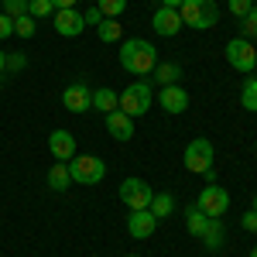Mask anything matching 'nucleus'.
I'll return each instance as SVG.
<instances>
[{
	"label": "nucleus",
	"mask_w": 257,
	"mask_h": 257,
	"mask_svg": "<svg viewBox=\"0 0 257 257\" xmlns=\"http://www.w3.org/2000/svg\"><path fill=\"white\" fill-rule=\"evenodd\" d=\"M120 65H123L131 76H148V72L158 65V48L148 38H127L120 45Z\"/></svg>",
	"instance_id": "nucleus-1"
},
{
	"label": "nucleus",
	"mask_w": 257,
	"mask_h": 257,
	"mask_svg": "<svg viewBox=\"0 0 257 257\" xmlns=\"http://www.w3.org/2000/svg\"><path fill=\"white\" fill-rule=\"evenodd\" d=\"M178 14H182V24H185V28H192V31H209L219 21V7H216V0H185V4L178 7Z\"/></svg>",
	"instance_id": "nucleus-2"
},
{
	"label": "nucleus",
	"mask_w": 257,
	"mask_h": 257,
	"mask_svg": "<svg viewBox=\"0 0 257 257\" xmlns=\"http://www.w3.org/2000/svg\"><path fill=\"white\" fill-rule=\"evenodd\" d=\"M69 165V175H72V185H99L106 178V165L96 155H76V158L65 161Z\"/></svg>",
	"instance_id": "nucleus-3"
},
{
	"label": "nucleus",
	"mask_w": 257,
	"mask_h": 257,
	"mask_svg": "<svg viewBox=\"0 0 257 257\" xmlns=\"http://www.w3.org/2000/svg\"><path fill=\"white\" fill-rule=\"evenodd\" d=\"M151 103H155V93H151V86L138 79V82H131V86L120 93V106H117V110H123L127 117L138 120V117H144V113L151 110Z\"/></svg>",
	"instance_id": "nucleus-4"
},
{
	"label": "nucleus",
	"mask_w": 257,
	"mask_h": 257,
	"mask_svg": "<svg viewBox=\"0 0 257 257\" xmlns=\"http://www.w3.org/2000/svg\"><path fill=\"white\" fill-rule=\"evenodd\" d=\"M213 141L209 138H192L185 144V155H182V165H185V172H192V175H202V172H209L213 168Z\"/></svg>",
	"instance_id": "nucleus-5"
},
{
	"label": "nucleus",
	"mask_w": 257,
	"mask_h": 257,
	"mask_svg": "<svg viewBox=\"0 0 257 257\" xmlns=\"http://www.w3.org/2000/svg\"><path fill=\"white\" fill-rule=\"evenodd\" d=\"M196 206L206 213L209 219H223V213L230 209V192L223 189V185H206L202 192H199V199H196Z\"/></svg>",
	"instance_id": "nucleus-6"
},
{
	"label": "nucleus",
	"mask_w": 257,
	"mask_h": 257,
	"mask_svg": "<svg viewBox=\"0 0 257 257\" xmlns=\"http://www.w3.org/2000/svg\"><path fill=\"white\" fill-rule=\"evenodd\" d=\"M151 196H155V189L144 178H123L120 182V202L127 209H148L151 206Z\"/></svg>",
	"instance_id": "nucleus-7"
},
{
	"label": "nucleus",
	"mask_w": 257,
	"mask_h": 257,
	"mask_svg": "<svg viewBox=\"0 0 257 257\" xmlns=\"http://www.w3.org/2000/svg\"><path fill=\"white\" fill-rule=\"evenodd\" d=\"M226 62L237 69V72H254V65H257V48L250 45L247 38H233V41H226Z\"/></svg>",
	"instance_id": "nucleus-8"
},
{
	"label": "nucleus",
	"mask_w": 257,
	"mask_h": 257,
	"mask_svg": "<svg viewBox=\"0 0 257 257\" xmlns=\"http://www.w3.org/2000/svg\"><path fill=\"white\" fill-rule=\"evenodd\" d=\"M62 106L69 113H89L93 110V89L86 82H69L62 89Z\"/></svg>",
	"instance_id": "nucleus-9"
},
{
	"label": "nucleus",
	"mask_w": 257,
	"mask_h": 257,
	"mask_svg": "<svg viewBox=\"0 0 257 257\" xmlns=\"http://www.w3.org/2000/svg\"><path fill=\"white\" fill-rule=\"evenodd\" d=\"M151 28H155V35H161V38H175L185 24H182V14H178L175 7H158L155 18H151Z\"/></svg>",
	"instance_id": "nucleus-10"
},
{
	"label": "nucleus",
	"mask_w": 257,
	"mask_h": 257,
	"mask_svg": "<svg viewBox=\"0 0 257 257\" xmlns=\"http://www.w3.org/2000/svg\"><path fill=\"white\" fill-rule=\"evenodd\" d=\"M155 230H158V219H155L151 209H131V216H127V233L134 240H148Z\"/></svg>",
	"instance_id": "nucleus-11"
},
{
	"label": "nucleus",
	"mask_w": 257,
	"mask_h": 257,
	"mask_svg": "<svg viewBox=\"0 0 257 257\" xmlns=\"http://www.w3.org/2000/svg\"><path fill=\"white\" fill-rule=\"evenodd\" d=\"M155 103H158L165 113H185V110H189V93H185L178 82L175 86H161V93H158Z\"/></svg>",
	"instance_id": "nucleus-12"
},
{
	"label": "nucleus",
	"mask_w": 257,
	"mask_h": 257,
	"mask_svg": "<svg viewBox=\"0 0 257 257\" xmlns=\"http://www.w3.org/2000/svg\"><path fill=\"white\" fill-rule=\"evenodd\" d=\"M55 31H59L62 38H76L86 31V21L76 7H69V11H55Z\"/></svg>",
	"instance_id": "nucleus-13"
},
{
	"label": "nucleus",
	"mask_w": 257,
	"mask_h": 257,
	"mask_svg": "<svg viewBox=\"0 0 257 257\" xmlns=\"http://www.w3.org/2000/svg\"><path fill=\"white\" fill-rule=\"evenodd\" d=\"M48 151H52L55 161L76 158V138H72L69 131H52V134H48Z\"/></svg>",
	"instance_id": "nucleus-14"
},
{
	"label": "nucleus",
	"mask_w": 257,
	"mask_h": 257,
	"mask_svg": "<svg viewBox=\"0 0 257 257\" xmlns=\"http://www.w3.org/2000/svg\"><path fill=\"white\" fill-rule=\"evenodd\" d=\"M106 131L113 141H131L134 138V117H127L123 110H110L106 113Z\"/></svg>",
	"instance_id": "nucleus-15"
},
{
	"label": "nucleus",
	"mask_w": 257,
	"mask_h": 257,
	"mask_svg": "<svg viewBox=\"0 0 257 257\" xmlns=\"http://www.w3.org/2000/svg\"><path fill=\"white\" fill-rule=\"evenodd\" d=\"M199 240H202V247H206V250H213V254L223 250V243H226V226H223V219H209Z\"/></svg>",
	"instance_id": "nucleus-16"
},
{
	"label": "nucleus",
	"mask_w": 257,
	"mask_h": 257,
	"mask_svg": "<svg viewBox=\"0 0 257 257\" xmlns=\"http://www.w3.org/2000/svg\"><path fill=\"white\" fill-rule=\"evenodd\" d=\"M120 106V93L117 89H110V86H103V89H93V110H99L103 117L110 113V110H117Z\"/></svg>",
	"instance_id": "nucleus-17"
},
{
	"label": "nucleus",
	"mask_w": 257,
	"mask_h": 257,
	"mask_svg": "<svg viewBox=\"0 0 257 257\" xmlns=\"http://www.w3.org/2000/svg\"><path fill=\"white\" fill-rule=\"evenodd\" d=\"M151 72H155L151 79L158 82V86H175V82L182 79V65H178V62H158Z\"/></svg>",
	"instance_id": "nucleus-18"
},
{
	"label": "nucleus",
	"mask_w": 257,
	"mask_h": 257,
	"mask_svg": "<svg viewBox=\"0 0 257 257\" xmlns=\"http://www.w3.org/2000/svg\"><path fill=\"white\" fill-rule=\"evenodd\" d=\"M69 185H72L69 165H65V161H55V165L48 168V189H52V192H65Z\"/></svg>",
	"instance_id": "nucleus-19"
},
{
	"label": "nucleus",
	"mask_w": 257,
	"mask_h": 257,
	"mask_svg": "<svg viewBox=\"0 0 257 257\" xmlns=\"http://www.w3.org/2000/svg\"><path fill=\"white\" fill-rule=\"evenodd\" d=\"M148 209L155 213V219H168L172 213H175V196H172V192H155Z\"/></svg>",
	"instance_id": "nucleus-20"
},
{
	"label": "nucleus",
	"mask_w": 257,
	"mask_h": 257,
	"mask_svg": "<svg viewBox=\"0 0 257 257\" xmlns=\"http://www.w3.org/2000/svg\"><path fill=\"white\" fill-rule=\"evenodd\" d=\"M96 35H99L103 45H113V41L123 38V28H120L117 18H103V21H99V28H96Z\"/></svg>",
	"instance_id": "nucleus-21"
},
{
	"label": "nucleus",
	"mask_w": 257,
	"mask_h": 257,
	"mask_svg": "<svg viewBox=\"0 0 257 257\" xmlns=\"http://www.w3.org/2000/svg\"><path fill=\"white\" fill-rule=\"evenodd\" d=\"M206 223H209V216H206L199 206H189V209H185V230H189L192 237H202Z\"/></svg>",
	"instance_id": "nucleus-22"
},
{
	"label": "nucleus",
	"mask_w": 257,
	"mask_h": 257,
	"mask_svg": "<svg viewBox=\"0 0 257 257\" xmlns=\"http://www.w3.org/2000/svg\"><path fill=\"white\" fill-rule=\"evenodd\" d=\"M35 31H38V21L31 18V14H21V18H14V35H18V38L28 41Z\"/></svg>",
	"instance_id": "nucleus-23"
},
{
	"label": "nucleus",
	"mask_w": 257,
	"mask_h": 257,
	"mask_svg": "<svg viewBox=\"0 0 257 257\" xmlns=\"http://www.w3.org/2000/svg\"><path fill=\"white\" fill-rule=\"evenodd\" d=\"M240 103H243L250 113H257V76L243 82V89H240Z\"/></svg>",
	"instance_id": "nucleus-24"
},
{
	"label": "nucleus",
	"mask_w": 257,
	"mask_h": 257,
	"mask_svg": "<svg viewBox=\"0 0 257 257\" xmlns=\"http://www.w3.org/2000/svg\"><path fill=\"white\" fill-rule=\"evenodd\" d=\"M28 14L38 21V18H52L55 14V7H52V0H28Z\"/></svg>",
	"instance_id": "nucleus-25"
},
{
	"label": "nucleus",
	"mask_w": 257,
	"mask_h": 257,
	"mask_svg": "<svg viewBox=\"0 0 257 257\" xmlns=\"http://www.w3.org/2000/svg\"><path fill=\"white\" fill-rule=\"evenodd\" d=\"M96 7L103 11V18H120L127 11V0H96Z\"/></svg>",
	"instance_id": "nucleus-26"
},
{
	"label": "nucleus",
	"mask_w": 257,
	"mask_h": 257,
	"mask_svg": "<svg viewBox=\"0 0 257 257\" xmlns=\"http://www.w3.org/2000/svg\"><path fill=\"white\" fill-rule=\"evenodd\" d=\"M237 24H240V38L254 41V35H257V7L250 11V14H247V18H240Z\"/></svg>",
	"instance_id": "nucleus-27"
},
{
	"label": "nucleus",
	"mask_w": 257,
	"mask_h": 257,
	"mask_svg": "<svg viewBox=\"0 0 257 257\" xmlns=\"http://www.w3.org/2000/svg\"><path fill=\"white\" fill-rule=\"evenodd\" d=\"M0 7H4L7 18H21V14H28V0H0Z\"/></svg>",
	"instance_id": "nucleus-28"
},
{
	"label": "nucleus",
	"mask_w": 257,
	"mask_h": 257,
	"mask_svg": "<svg viewBox=\"0 0 257 257\" xmlns=\"http://www.w3.org/2000/svg\"><path fill=\"white\" fill-rule=\"evenodd\" d=\"M257 4L254 0H230V14H233V18H247V14H250V11H254Z\"/></svg>",
	"instance_id": "nucleus-29"
},
{
	"label": "nucleus",
	"mask_w": 257,
	"mask_h": 257,
	"mask_svg": "<svg viewBox=\"0 0 257 257\" xmlns=\"http://www.w3.org/2000/svg\"><path fill=\"white\" fill-rule=\"evenodd\" d=\"M82 21H86V28H99V21H103V11H99L96 4H93L89 11H82Z\"/></svg>",
	"instance_id": "nucleus-30"
},
{
	"label": "nucleus",
	"mask_w": 257,
	"mask_h": 257,
	"mask_svg": "<svg viewBox=\"0 0 257 257\" xmlns=\"http://www.w3.org/2000/svg\"><path fill=\"white\" fill-rule=\"evenodd\" d=\"M28 65V59H24V52H14V55H7V72H21Z\"/></svg>",
	"instance_id": "nucleus-31"
},
{
	"label": "nucleus",
	"mask_w": 257,
	"mask_h": 257,
	"mask_svg": "<svg viewBox=\"0 0 257 257\" xmlns=\"http://www.w3.org/2000/svg\"><path fill=\"white\" fill-rule=\"evenodd\" d=\"M11 35H14V18H7V14L0 11V41L11 38Z\"/></svg>",
	"instance_id": "nucleus-32"
},
{
	"label": "nucleus",
	"mask_w": 257,
	"mask_h": 257,
	"mask_svg": "<svg viewBox=\"0 0 257 257\" xmlns=\"http://www.w3.org/2000/svg\"><path fill=\"white\" fill-rule=\"evenodd\" d=\"M240 223H243V230H247V233H257V209L243 213V219H240Z\"/></svg>",
	"instance_id": "nucleus-33"
},
{
	"label": "nucleus",
	"mask_w": 257,
	"mask_h": 257,
	"mask_svg": "<svg viewBox=\"0 0 257 257\" xmlns=\"http://www.w3.org/2000/svg\"><path fill=\"white\" fill-rule=\"evenodd\" d=\"M76 4H79V0H52L55 11H69V7H76Z\"/></svg>",
	"instance_id": "nucleus-34"
},
{
	"label": "nucleus",
	"mask_w": 257,
	"mask_h": 257,
	"mask_svg": "<svg viewBox=\"0 0 257 257\" xmlns=\"http://www.w3.org/2000/svg\"><path fill=\"white\" fill-rule=\"evenodd\" d=\"M4 72H7V52L0 48V76H4Z\"/></svg>",
	"instance_id": "nucleus-35"
},
{
	"label": "nucleus",
	"mask_w": 257,
	"mask_h": 257,
	"mask_svg": "<svg viewBox=\"0 0 257 257\" xmlns=\"http://www.w3.org/2000/svg\"><path fill=\"white\" fill-rule=\"evenodd\" d=\"M182 4H185V0H161V7H175V11L182 7Z\"/></svg>",
	"instance_id": "nucleus-36"
},
{
	"label": "nucleus",
	"mask_w": 257,
	"mask_h": 257,
	"mask_svg": "<svg viewBox=\"0 0 257 257\" xmlns=\"http://www.w3.org/2000/svg\"><path fill=\"white\" fill-rule=\"evenodd\" d=\"M250 257H257V247H254V250H250Z\"/></svg>",
	"instance_id": "nucleus-37"
},
{
	"label": "nucleus",
	"mask_w": 257,
	"mask_h": 257,
	"mask_svg": "<svg viewBox=\"0 0 257 257\" xmlns=\"http://www.w3.org/2000/svg\"><path fill=\"white\" fill-rule=\"evenodd\" d=\"M254 209H257V196H254Z\"/></svg>",
	"instance_id": "nucleus-38"
},
{
	"label": "nucleus",
	"mask_w": 257,
	"mask_h": 257,
	"mask_svg": "<svg viewBox=\"0 0 257 257\" xmlns=\"http://www.w3.org/2000/svg\"><path fill=\"white\" fill-rule=\"evenodd\" d=\"M127 257H141V254H127Z\"/></svg>",
	"instance_id": "nucleus-39"
},
{
	"label": "nucleus",
	"mask_w": 257,
	"mask_h": 257,
	"mask_svg": "<svg viewBox=\"0 0 257 257\" xmlns=\"http://www.w3.org/2000/svg\"><path fill=\"white\" fill-rule=\"evenodd\" d=\"M254 151H257V141H254Z\"/></svg>",
	"instance_id": "nucleus-40"
},
{
	"label": "nucleus",
	"mask_w": 257,
	"mask_h": 257,
	"mask_svg": "<svg viewBox=\"0 0 257 257\" xmlns=\"http://www.w3.org/2000/svg\"><path fill=\"white\" fill-rule=\"evenodd\" d=\"M254 72H257V65H254Z\"/></svg>",
	"instance_id": "nucleus-41"
},
{
	"label": "nucleus",
	"mask_w": 257,
	"mask_h": 257,
	"mask_svg": "<svg viewBox=\"0 0 257 257\" xmlns=\"http://www.w3.org/2000/svg\"><path fill=\"white\" fill-rule=\"evenodd\" d=\"M93 257H99V254H93Z\"/></svg>",
	"instance_id": "nucleus-42"
},
{
	"label": "nucleus",
	"mask_w": 257,
	"mask_h": 257,
	"mask_svg": "<svg viewBox=\"0 0 257 257\" xmlns=\"http://www.w3.org/2000/svg\"><path fill=\"white\" fill-rule=\"evenodd\" d=\"M254 41H257V35H254Z\"/></svg>",
	"instance_id": "nucleus-43"
},
{
	"label": "nucleus",
	"mask_w": 257,
	"mask_h": 257,
	"mask_svg": "<svg viewBox=\"0 0 257 257\" xmlns=\"http://www.w3.org/2000/svg\"><path fill=\"white\" fill-rule=\"evenodd\" d=\"M254 4H257V0H254Z\"/></svg>",
	"instance_id": "nucleus-44"
}]
</instances>
